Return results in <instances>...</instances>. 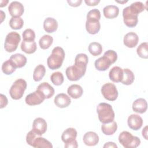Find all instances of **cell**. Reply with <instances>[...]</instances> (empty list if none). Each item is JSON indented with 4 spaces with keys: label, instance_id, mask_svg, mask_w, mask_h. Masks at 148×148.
I'll return each mask as SVG.
<instances>
[{
    "label": "cell",
    "instance_id": "obj_10",
    "mask_svg": "<svg viewBox=\"0 0 148 148\" xmlns=\"http://www.w3.org/2000/svg\"><path fill=\"white\" fill-rule=\"evenodd\" d=\"M47 125L46 120L41 117L36 118L32 124V130L39 136L42 135L47 130Z\"/></svg>",
    "mask_w": 148,
    "mask_h": 148
},
{
    "label": "cell",
    "instance_id": "obj_14",
    "mask_svg": "<svg viewBox=\"0 0 148 148\" xmlns=\"http://www.w3.org/2000/svg\"><path fill=\"white\" fill-rule=\"evenodd\" d=\"M54 102L55 105L60 108H64L68 106L71 102V100L70 97L64 93H60L57 94L54 98Z\"/></svg>",
    "mask_w": 148,
    "mask_h": 148
},
{
    "label": "cell",
    "instance_id": "obj_6",
    "mask_svg": "<svg viewBox=\"0 0 148 148\" xmlns=\"http://www.w3.org/2000/svg\"><path fill=\"white\" fill-rule=\"evenodd\" d=\"M20 40V35L17 32L12 31L8 34L4 43L5 50L9 53L14 51L17 49Z\"/></svg>",
    "mask_w": 148,
    "mask_h": 148
},
{
    "label": "cell",
    "instance_id": "obj_49",
    "mask_svg": "<svg viewBox=\"0 0 148 148\" xmlns=\"http://www.w3.org/2000/svg\"><path fill=\"white\" fill-rule=\"evenodd\" d=\"M1 23H2L3 21V20H4V18H5V13H4V12L2 10H1Z\"/></svg>",
    "mask_w": 148,
    "mask_h": 148
},
{
    "label": "cell",
    "instance_id": "obj_33",
    "mask_svg": "<svg viewBox=\"0 0 148 148\" xmlns=\"http://www.w3.org/2000/svg\"><path fill=\"white\" fill-rule=\"evenodd\" d=\"M24 25V21L20 17H12L9 21V25L13 29H20Z\"/></svg>",
    "mask_w": 148,
    "mask_h": 148
},
{
    "label": "cell",
    "instance_id": "obj_32",
    "mask_svg": "<svg viewBox=\"0 0 148 148\" xmlns=\"http://www.w3.org/2000/svg\"><path fill=\"white\" fill-rule=\"evenodd\" d=\"M89 52L94 56L100 55L102 52V46L98 42H91L88 46Z\"/></svg>",
    "mask_w": 148,
    "mask_h": 148
},
{
    "label": "cell",
    "instance_id": "obj_44",
    "mask_svg": "<svg viewBox=\"0 0 148 148\" xmlns=\"http://www.w3.org/2000/svg\"><path fill=\"white\" fill-rule=\"evenodd\" d=\"M67 2L68 4L73 7H77L80 5L81 3L82 2V0H76V1H71V0H68Z\"/></svg>",
    "mask_w": 148,
    "mask_h": 148
},
{
    "label": "cell",
    "instance_id": "obj_20",
    "mask_svg": "<svg viewBox=\"0 0 148 148\" xmlns=\"http://www.w3.org/2000/svg\"><path fill=\"white\" fill-rule=\"evenodd\" d=\"M35 148H52L53 145L50 142L43 137H40L39 135H36L33 139L31 145Z\"/></svg>",
    "mask_w": 148,
    "mask_h": 148
},
{
    "label": "cell",
    "instance_id": "obj_30",
    "mask_svg": "<svg viewBox=\"0 0 148 148\" xmlns=\"http://www.w3.org/2000/svg\"><path fill=\"white\" fill-rule=\"evenodd\" d=\"M46 73V68L44 65L39 64L36 66L33 73V79L35 82L40 81L44 77Z\"/></svg>",
    "mask_w": 148,
    "mask_h": 148
},
{
    "label": "cell",
    "instance_id": "obj_47",
    "mask_svg": "<svg viewBox=\"0 0 148 148\" xmlns=\"http://www.w3.org/2000/svg\"><path fill=\"white\" fill-rule=\"evenodd\" d=\"M142 136L145 139L147 140V126H145L142 130Z\"/></svg>",
    "mask_w": 148,
    "mask_h": 148
},
{
    "label": "cell",
    "instance_id": "obj_31",
    "mask_svg": "<svg viewBox=\"0 0 148 148\" xmlns=\"http://www.w3.org/2000/svg\"><path fill=\"white\" fill-rule=\"evenodd\" d=\"M53 38L49 35H45L42 36L39 40V45L42 49L46 50L49 49L52 45Z\"/></svg>",
    "mask_w": 148,
    "mask_h": 148
},
{
    "label": "cell",
    "instance_id": "obj_21",
    "mask_svg": "<svg viewBox=\"0 0 148 148\" xmlns=\"http://www.w3.org/2000/svg\"><path fill=\"white\" fill-rule=\"evenodd\" d=\"M9 60L16 68H20L24 66L27 61L26 57L20 53L12 55Z\"/></svg>",
    "mask_w": 148,
    "mask_h": 148
},
{
    "label": "cell",
    "instance_id": "obj_29",
    "mask_svg": "<svg viewBox=\"0 0 148 148\" xmlns=\"http://www.w3.org/2000/svg\"><path fill=\"white\" fill-rule=\"evenodd\" d=\"M135 79V76L132 71L129 69H123V77L121 80V83L125 85L131 84Z\"/></svg>",
    "mask_w": 148,
    "mask_h": 148
},
{
    "label": "cell",
    "instance_id": "obj_5",
    "mask_svg": "<svg viewBox=\"0 0 148 148\" xmlns=\"http://www.w3.org/2000/svg\"><path fill=\"white\" fill-rule=\"evenodd\" d=\"M27 82L23 79H17L12 85L9 94L11 98L14 100H18L22 98L25 90L27 88Z\"/></svg>",
    "mask_w": 148,
    "mask_h": 148
},
{
    "label": "cell",
    "instance_id": "obj_27",
    "mask_svg": "<svg viewBox=\"0 0 148 148\" xmlns=\"http://www.w3.org/2000/svg\"><path fill=\"white\" fill-rule=\"evenodd\" d=\"M21 49L27 54H32L37 49L36 43L35 40L25 41L23 40L21 44Z\"/></svg>",
    "mask_w": 148,
    "mask_h": 148
},
{
    "label": "cell",
    "instance_id": "obj_1",
    "mask_svg": "<svg viewBox=\"0 0 148 148\" xmlns=\"http://www.w3.org/2000/svg\"><path fill=\"white\" fill-rule=\"evenodd\" d=\"M65 51L61 47H55L51 51L50 56L47 58V64L48 67L52 69H57L60 68L65 58Z\"/></svg>",
    "mask_w": 148,
    "mask_h": 148
},
{
    "label": "cell",
    "instance_id": "obj_11",
    "mask_svg": "<svg viewBox=\"0 0 148 148\" xmlns=\"http://www.w3.org/2000/svg\"><path fill=\"white\" fill-rule=\"evenodd\" d=\"M8 11L12 17H20L24 13V8L20 2L13 1L8 6Z\"/></svg>",
    "mask_w": 148,
    "mask_h": 148
},
{
    "label": "cell",
    "instance_id": "obj_23",
    "mask_svg": "<svg viewBox=\"0 0 148 148\" xmlns=\"http://www.w3.org/2000/svg\"><path fill=\"white\" fill-rule=\"evenodd\" d=\"M58 25L57 20L53 17H47L43 22V28L47 33H53L55 32L57 29Z\"/></svg>",
    "mask_w": 148,
    "mask_h": 148
},
{
    "label": "cell",
    "instance_id": "obj_3",
    "mask_svg": "<svg viewBox=\"0 0 148 148\" xmlns=\"http://www.w3.org/2000/svg\"><path fill=\"white\" fill-rule=\"evenodd\" d=\"M97 112L100 122L102 123H108L113 121L114 119L115 114L112 106L107 103L102 102L98 105Z\"/></svg>",
    "mask_w": 148,
    "mask_h": 148
},
{
    "label": "cell",
    "instance_id": "obj_35",
    "mask_svg": "<svg viewBox=\"0 0 148 148\" xmlns=\"http://www.w3.org/2000/svg\"><path fill=\"white\" fill-rule=\"evenodd\" d=\"M138 55L142 58H148V43L147 42L142 43L136 49Z\"/></svg>",
    "mask_w": 148,
    "mask_h": 148
},
{
    "label": "cell",
    "instance_id": "obj_38",
    "mask_svg": "<svg viewBox=\"0 0 148 148\" xmlns=\"http://www.w3.org/2000/svg\"><path fill=\"white\" fill-rule=\"evenodd\" d=\"M100 18L101 13L97 9H94L90 10L87 14V19H95L99 21Z\"/></svg>",
    "mask_w": 148,
    "mask_h": 148
},
{
    "label": "cell",
    "instance_id": "obj_43",
    "mask_svg": "<svg viewBox=\"0 0 148 148\" xmlns=\"http://www.w3.org/2000/svg\"><path fill=\"white\" fill-rule=\"evenodd\" d=\"M64 147L65 148H77L78 147L77 142L76 141V139H75L74 140H73L71 142L65 143Z\"/></svg>",
    "mask_w": 148,
    "mask_h": 148
},
{
    "label": "cell",
    "instance_id": "obj_50",
    "mask_svg": "<svg viewBox=\"0 0 148 148\" xmlns=\"http://www.w3.org/2000/svg\"><path fill=\"white\" fill-rule=\"evenodd\" d=\"M116 2H118V3H126V2H128V1H115Z\"/></svg>",
    "mask_w": 148,
    "mask_h": 148
},
{
    "label": "cell",
    "instance_id": "obj_8",
    "mask_svg": "<svg viewBox=\"0 0 148 148\" xmlns=\"http://www.w3.org/2000/svg\"><path fill=\"white\" fill-rule=\"evenodd\" d=\"M103 97L110 101H115L118 97V91L116 86L111 83L104 84L101 90Z\"/></svg>",
    "mask_w": 148,
    "mask_h": 148
},
{
    "label": "cell",
    "instance_id": "obj_40",
    "mask_svg": "<svg viewBox=\"0 0 148 148\" xmlns=\"http://www.w3.org/2000/svg\"><path fill=\"white\" fill-rule=\"evenodd\" d=\"M130 6L131 8H132L138 13H141L145 9V5L141 2H135L132 3H131Z\"/></svg>",
    "mask_w": 148,
    "mask_h": 148
},
{
    "label": "cell",
    "instance_id": "obj_28",
    "mask_svg": "<svg viewBox=\"0 0 148 148\" xmlns=\"http://www.w3.org/2000/svg\"><path fill=\"white\" fill-rule=\"evenodd\" d=\"M117 123L114 121L108 123H103L101 126V130L106 135H112L114 134L117 131Z\"/></svg>",
    "mask_w": 148,
    "mask_h": 148
},
{
    "label": "cell",
    "instance_id": "obj_42",
    "mask_svg": "<svg viewBox=\"0 0 148 148\" xmlns=\"http://www.w3.org/2000/svg\"><path fill=\"white\" fill-rule=\"evenodd\" d=\"M0 95H1V106H0V108H1V109H2L7 105L8 101L5 95H4L3 94H1Z\"/></svg>",
    "mask_w": 148,
    "mask_h": 148
},
{
    "label": "cell",
    "instance_id": "obj_9",
    "mask_svg": "<svg viewBox=\"0 0 148 148\" xmlns=\"http://www.w3.org/2000/svg\"><path fill=\"white\" fill-rule=\"evenodd\" d=\"M45 99V97L38 90L29 94L25 97V103L29 106H34L42 103Z\"/></svg>",
    "mask_w": 148,
    "mask_h": 148
},
{
    "label": "cell",
    "instance_id": "obj_25",
    "mask_svg": "<svg viewBox=\"0 0 148 148\" xmlns=\"http://www.w3.org/2000/svg\"><path fill=\"white\" fill-rule=\"evenodd\" d=\"M103 13L106 18H114L119 15V9L116 5H107L103 8Z\"/></svg>",
    "mask_w": 148,
    "mask_h": 148
},
{
    "label": "cell",
    "instance_id": "obj_37",
    "mask_svg": "<svg viewBox=\"0 0 148 148\" xmlns=\"http://www.w3.org/2000/svg\"><path fill=\"white\" fill-rule=\"evenodd\" d=\"M23 38L25 41H33L35 38V34L34 30L28 28L26 29L23 32Z\"/></svg>",
    "mask_w": 148,
    "mask_h": 148
},
{
    "label": "cell",
    "instance_id": "obj_26",
    "mask_svg": "<svg viewBox=\"0 0 148 148\" xmlns=\"http://www.w3.org/2000/svg\"><path fill=\"white\" fill-rule=\"evenodd\" d=\"M67 92L70 97L74 99H77L82 95L83 90L79 84H72L68 88Z\"/></svg>",
    "mask_w": 148,
    "mask_h": 148
},
{
    "label": "cell",
    "instance_id": "obj_15",
    "mask_svg": "<svg viewBox=\"0 0 148 148\" xmlns=\"http://www.w3.org/2000/svg\"><path fill=\"white\" fill-rule=\"evenodd\" d=\"M124 45L129 48L135 47L139 42L138 35L133 32H130L125 35L123 39Z\"/></svg>",
    "mask_w": 148,
    "mask_h": 148
},
{
    "label": "cell",
    "instance_id": "obj_16",
    "mask_svg": "<svg viewBox=\"0 0 148 148\" xmlns=\"http://www.w3.org/2000/svg\"><path fill=\"white\" fill-rule=\"evenodd\" d=\"M111 64H112L110 60L105 55L96 60L94 62L95 68L99 71H105L107 70Z\"/></svg>",
    "mask_w": 148,
    "mask_h": 148
},
{
    "label": "cell",
    "instance_id": "obj_18",
    "mask_svg": "<svg viewBox=\"0 0 148 148\" xmlns=\"http://www.w3.org/2000/svg\"><path fill=\"white\" fill-rule=\"evenodd\" d=\"M86 28L88 33L90 34L94 35L97 34L101 28L99 21L95 19H87Z\"/></svg>",
    "mask_w": 148,
    "mask_h": 148
},
{
    "label": "cell",
    "instance_id": "obj_17",
    "mask_svg": "<svg viewBox=\"0 0 148 148\" xmlns=\"http://www.w3.org/2000/svg\"><path fill=\"white\" fill-rule=\"evenodd\" d=\"M83 140L86 145L93 146L98 143L99 136L97 133L92 131H88L84 135Z\"/></svg>",
    "mask_w": 148,
    "mask_h": 148
},
{
    "label": "cell",
    "instance_id": "obj_41",
    "mask_svg": "<svg viewBox=\"0 0 148 148\" xmlns=\"http://www.w3.org/2000/svg\"><path fill=\"white\" fill-rule=\"evenodd\" d=\"M88 56L84 53H80L77 54L75 59V62H83L86 64H88Z\"/></svg>",
    "mask_w": 148,
    "mask_h": 148
},
{
    "label": "cell",
    "instance_id": "obj_19",
    "mask_svg": "<svg viewBox=\"0 0 148 148\" xmlns=\"http://www.w3.org/2000/svg\"><path fill=\"white\" fill-rule=\"evenodd\" d=\"M110 79L115 83L121 82L123 77V69L117 66L113 67L109 71Z\"/></svg>",
    "mask_w": 148,
    "mask_h": 148
},
{
    "label": "cell",
    "instance_id": "obj_46",
    "mask_svg": "<svg viewBox=\"0 0 148 148\" xmlns=\"http://www.w3.org/2000/svg\"><path fill=\"white\" fill-rule=\"evenodd\" d=\"M103 148H107V147H112V148H117V146L114 143V142H109L106 143L104 145H103Z\"/></svg>",
    "mask_w": 148,
    "mask_h": 148
},
{
    "label": "cell",
    "instance_id": "obj_12",
    "mask_svg": "<svg viewBox=\"0 0 148 148\" xmlns=\"http://www.w3.org/2000/svg\"><path fill=\"white\" fill-rule=\"evenodd\" d=\"M128 127L132 130H139L143 125V119L138 114H132L128 116L127 120Z\"/></svg>",
    "mask_w": 148,
    "mask_h": 148
},
{
    "label": "cell",
    "instance_id": "obj_24",
    "mask_svg": "<svg viewBox=\"0 0 148 148\" xmlns=\"http://www.w3.org/2000/svg\"><path fill=\"white\" fill-rule=\"evenodd\" d=\"M77 131L74 128H68L62 134L61 139L65 143H67L74 140L77 136Z\"/></svg>",
    "mask_w": 148,
    "mask_h": 148
},
{
    "label": "cell",
    "instance_id": "obj_36",
    "mask_svg": "<svg viewBox=\"0 0 148 148\" xmlns=\"http://www.w3.org/2000/svg\"><path fill=\"white\" fill-rule=\"evenodd\" d=\"M50 80L52 83L56 86L61 85L64 82V76L60 72H55L50 76Z\"/></svg>",
    "mask_w": 148,
    "mask_h": 148
},
{
    "label": "cell",
    "instance_id": "obj_39",
    "mask_svg": "<svg viewBox=\"0 0 148 148\" xmlns=\"http://www.w3.org/2000/svg\"><path fill=\"white\" fill-rule=\"evenodd\" d=\"M103 55L106 56L110 60L112 64L114 63L117 59V53L113 50H108V51L105 52Z\"/></svg>",
    "mask_w": 148,
    "mask_h": 148
},
{
    "label": "cell",
    "instance_id": "obj_4",
    "mask_svg": "<svg viewBox=\"0 0 148 148\" xmlns=\"http://www.w3.org/2000/svg\"><path fill=\"white\" fill-rule=\"evenodd\" d=\"M120 143L125 148H135L140 145V139L133 136L131 133L128 131H123L119 136Z\"/></svg>",
    "mask_w": 148,
    "mask_h": 148
},
{
    "label": "cell",
    "instance_id": "obj_7",
    "mask_svg": "<svg viewBox=\"0 0 148 148\" xmlns=\"http://www.w3.org/2000/svg\"><path fill=\"white\" fill-rule=\"evenodd\" d=\"M123 21L128 27H135L138 22V13L130 6H127L123 10Z\"/></svg>",
    "mask_w": 148,
    "mask_h": 148
},
{
    "label": "cell",
    "instance_id": "obj_2",
    "mask_svg": "<svg viewBox=\"0 0 148 148\" xmlns=\"http://www.w3.org/2000/svg\"><path fill=\"white\" fill-rule=\"evenodd\" d=\"M87 64L75 62L73 65L69 66L66 69L65 73L67 78L71 81H77L82 78L85 74Z\"/></svg>",
    "mask_w": 148,
    "mask_h": 148
},
{
    "label": "cell",
    "instance_id": "obj_45",
    "mask_svg": "<svg viewBox=\"0 0 148 148\" xmlns=\"http://www.w3.org/2000/svg\"><path fill=\"white\" fill-rule=\"evenodd\" d=\"M84 2L87 4V5L92 6H95L98 5L100 2V1L99 0H85Z\"/></svg>",
    "mask_w": 148,
    "mask_h": 148
},
{
    "label": "cell",
    "instance_id": "obj_13",
    "mask_svg": "<svg viewBox=\"0 0 148 148\" xmlns=\"http://www.w3.org/2000/svg\"><path fill=\"white\" fill-rule=\"evenodd\" d=\"M36 90L42 94L45 99L50 98L54 94V88L47 82H43L40 83L38 86Z\"/></svg>",
    "mask_w": 148,
    "mask_h": 148
},
{
    "label": "cell",
    "instance_id": "obj_22",
    "mask_svg": "<svg viewBox=\"0 0 148 148\" xmlns=\"http://www.w3.org/2000/svg\"><path fill=\"white\" fill-rule=\"evenodd\" d=\"M147 109V103L146 101L142 98L134 101L132 103V110L138 113L142 114L145 113Z\"/></svg>",
    "mask_w": 148,
    "mask_h": 148
},
{
    "label": "cell",
    "instance_id": "obj_34",
    "mask_svg": "<svg viewBox=\"0 0 148 148\" xmlns=\"http://www.w3.org/2000/svg\"><path fill=\"white\" fill-rule=\"evenodd\" d=\"M16 68L14 66L10 60H8L3 62L2 65V71L3 73L7 75L12 74L15 71Z\"/></svg>",
    "mask_w": 148,
    "mask_h": 148
},
{
    "label": "cell",
    "instance_id": "obj_48",
    "mask_svg": "<svg viewBox=\"0 0 148 148\" xmlns=\"http://www.w3.org/2000/svg\"><path fill=\"white\" fill-rule=\"evenodd\" d=\"M8 0H6V1H4V0H1V1H0V7L1 8H2V7H3V6H6V5H7V3H8Z\"/></svg>",
    "mask_w": 148,
    "mask_h": 148
}]
</instances>
